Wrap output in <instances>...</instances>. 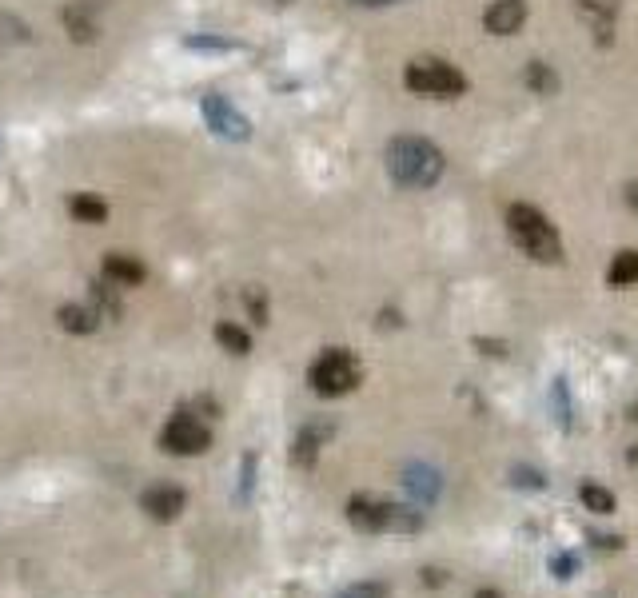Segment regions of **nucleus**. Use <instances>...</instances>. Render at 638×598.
<instances>
[{"mask_svg": "<svg viewBox=\"0 0 638 598\" xmlns=\"http://www.w3.org/2000/svg\"><path fill=\"white\" fill-rule=\"evenodd\" d=\"M387 172L403 188H431L443 176V152L423 136H399L387 148Z\"/></svg>", "mask_w": 638, "mask_h": 598, "instance_id": "nucleus-1", "label": "nucleus"}, {"mask_svg": "<svg viewBox=\"0 0 638 598\" xmlns=\"http://www.w3.org/2000/svg\"><path fill=\"white\" fill-rule=\"evenodd\" d=\"M507 232H511V240L519 244L523 256H531V260H539V264H559V260H563V240H559L555 224H551L539 208H531V204H511V208H507Z\"/></svg>", "mask_w": 638, "mask_h": 598, "instance_id": "nucleus-2", "label": "nucleus"}, {"mask_svg": "<svg viewBox=\"0 0 638 598\" xmlns=\"http://www.w3.org/2000/svg\"><path fill=\"white\" fill-rule=\"evenodd\" d=\"M359 379H363V367H359V359H355L347 347H327L316 363H312V371H308L312 391L323 395V399H339V395L355 391Z\"/></svg>", "mask_w": 638, "mask_h": 598, "instance_id": "nucleus-3", "label": "nucleus"}, {"mask_svg": "<svg viewBox=\"0 0 638 598\" xmlns=\"http://www.w3.org/2000/svg\"><path fill=\"white\" fill-rule=\"evenodd\" d=\"M347 519H351L355 531H367V535H379V531H419L423 527V519L415 511H403V507L371 499V495H355L347 503Z\"/></svg>", "mask_w": 638, "mask_h": 598, "instance_id": "nucleus-4", "label": "nucleus"}, {"mask_svg": "<svg viewBox=\"0 0 638 598\" xmlns=\"http://www.w3.org/2000/svg\"><path fill=\"white\" fill-rule=\"evenodd\" d=\"M403 80L415 96H443V100H451L467 88V76L447 60H415V64H407Z\"/></svg>", "mask_w": 638, "mask_h": 598, "instance_id": "nucleus-5", "label": "nucleus"}, {"mask_svg": "<svg viewBox=\"0 0 638 598\" xmlns=\"http://www.w3.org/2000/svg\"><path fill=\"white\" fill-rule=\"evenodd\" d=\"M208 447H212V427L200 423V419L188 415V411H176V415L164 423V431H160V451H168V455H176V459H196V455H204Z\"/></svg>", "mask_w": 638, "mask_h": 598, "instance_id": "nucleus-6", "label": "nucleus"}, {"mask_svg": "<svg viewBox=\"0 0 638 598\" xmlns=\"http://www.w3.org/2000/svg\"><path fill=\"white\" fill-rule=\"evenodd\" d=\"M140 511L152 523H176L188 511V491L180 483H152L140 491Z\"/></svg>", "mask_w": 638, "mask_h": 598, "instance_id": "nucleus-7", "label": "nucleus"}, {"mask_svg": "<svg viewBox=\"0 0 638 598\" xmlns=\"http://www.w3.org/2000/svg\"><path fill=\"white\" fill-rule=\"evenodd\" d=\"M523 20H527V4L523 0H491L487 12H483L487 32H495V36H515L523 28Z\"/></svg>", "mask_w": 638, "mask_h": 598, "instance_id": "nucleus-8", "label": "nucleus"}, {"mask_svg": "<svg viewBox=\"0 0 638 598\" xmlns=\"http://www.w3.org/2000/svg\"><path fill=\"white\" fill-rule=\"evenodd\" d=\"M144 264L136 256H124V252H112L104 256V280L116 284V288H140L144 284Z\"/></svg>", "mask_w": 638, "mask_h": 598, "instance_id": "nucleus-9", "label": "nucleus"}, {"mask_svg": "<svg viewBox=\"0 0 638 598\" xmlns=\"http://www.w3.org/2000/svg\"><path fill=\"white\" fill-rule=\"evenodd\" d=\"M56 319H60V327L72 331V335H88V331L100 327V311H96V307H84V303H64V307L56 311Z\"/></svg>", "mask_w": 638, "mask_h": 598, "instance_id": "nucleus-10", "label": "nucleus"}, {"mask_svg": "<svg viewBox=\"0 0 638 598\" xmlns=\"http://www.w3.org/2000/svg\"><path fill=\"white\" fill-rule=\"evenodd\" d=\"M216 343H220L228 355H248V351H252V335H248L240 323H232V319H220V323H216Z\"/></svg>", "mask_w": 638, "mask_h": 598, "instance_id": "nucleus-11", "label": "nucleus"}, {"mask_svg": "<svg viewBox=\"0 0 638 598\" xmlns=\"http://www.w3.org/2000/svg\"><path fill=\"white\" fill-rule=\"evenodd\" d=\"M319 443H323V427H308V431H300L296 435V443H292V463L296 467H312L319 455Z\"/></svg>", "mask_w": 638, "mask_h": 598, "instance_id": "nucleus-12", "label": "nucleus"}, {"mask_svg": "<svg viewBox=\"0 0 638 598\" xmlns=\"http://www.w3.org/2000/svg\"><path fill=\"white\" fill-rule=\"evenodd\" d=\"M607 284L611 288H635L638 284V252H619L611 272H607Z\"/></svg>", "mask_w": 638, "mask_h": 598, "instance_id": "nucleus-13", "label": "nucleus"}, {"mask_svg": "<svg viewBox=\"0 0 638 598\" xmlns=\"http://www.w3.org/2000/svg\"><path fill=\"white\" fill-rule=\"evenodd\" d=\"M68 212H72L80 224H104V220H108V204L96 200V196H72V200H68Z\"/></svg>", "mask_w": 638, "mask_h": 598, "instance_id": "nucleus-14", "label": "nucleus"}, {"mask_svg": "<svg viewBox=\"0 0 638 598\" xmlns=\"http://www.w3.org/2000/svg\"><path fill=\"white\" fill-rule=\"evenodd\" d=\"M583 12L591 16V24L603 32V40H607V32H611V24H615V12H619V0H583Z\"/></svg>", "mask_w": 638, "mask_h": 598, "instance_id": "nucleus-15", "label": "nucleus"}, {"mask_svg": "<svg viewBox=\"0 0 638 598\" xmlns=\"http://www.w3.org/2000/svg\"><path fill=\"white\" fill-rule=\"evenodd\" d=\"M583 507L587 511H595V515H611L615 511V495L607 491V487H595V483H583Z\"/></svg>", "mask_w": 638, "mask_h": 598, "instance_id": "nucleus-16", "label": "nucleus"}, {"mask_svg": "<svg viewBox=\"0 0 638 598\" xmlns=\"http://www.w3.org/2000/svg\"><path fill=\"white\" fill-rule=\"evenodd\" d=\"M527 84H531V88H535V92H543V96H551V92H555V84H559V80H555V72H551V68H547V64H543V60H535V64H531V68H527Z\"/></svg>", "mask_w": 638, "mask_h": 598, "instance_id": "nucleus-17", "label": "nucleus"}, {"mask_svg": "<svg viewBox=\"0 0 638 598\" xmlns=\"http://www.w3.org/2000/svg\"><path fill=\"white\" fill-rule=\"evenodd\" d=\"M248 311H252L256 323H268V303L260 299V292H248Z\"/></svg>", "mask_w": 638, "mask_h": 598, "instance_id": "nucleus-18", "label": "nucleus"}, {"mask_svg": "<svg viewBox=\"0 0 638 598\" xmlns=\"http://www.w3.org/2000/svg\"><path fill=\"white\" fill-rule=\"evenodd\" d=\"M555 571H559V579H571V571H575V559L567 555V559H555Z\"/></svg>", "mask_w": 638, "mask_h": 598, "instance_id": "nucleus-19", "label": "nucleus"}, {"mask_svg": "<svg viewBox=\"0 0 638 598\" xmlns=\"http://www.w3.org/2000/svg\"><path fill=\"white\" fill-rule=\"evenodd\" d=\"M423 583H435V587H439V583H443V571H423Z\"/></svg>", "mask_w": 638, "mask_h": 598, "instance_id": "nucleus-20", "label": "nucleus"}, {"mask_svg": "<svg viewBox=\"0 0 638 598\" xmlns=\"http://www.w3.org/2000/svg\"><path fill=\"white\" fill-rule=\"evenodd\" d=\"M355 4H363V8H379V4H395V0H355Z\"/></svg>", "mask_w": 638, "mask_h": 598, "instance_id": "nucleus-21", "label": "nucleus"}, {"mask_svg": "<svg viewBox=\"0 0 638 598\" xmlns=\"http://www.w3.org/2000/svg\"><path fill=\"white\" fill-rule=\"evenodd\" d=\"M627 200H631V208H635V212H638V184H635V188H631V192H627Z\"/></svg>", "mask_w": 638, "mask_h": 598, "instance_id": "nucleus-22", "label": "nucleus"}, {"mask_svg": "<svg viewBox=\"0 0 638 598\" xmlns=\"http://www.w3.org/2000/svg\"><path fill=\"white\" fill-rule=\"evenodd\" d=\"M475 598H499V591H479Z\"/></svg>", "mask_w": 638, "mask_h": 598, "instance_id": "nucleus-23", "label": "nucleus"}, {"mask_svg": "<svg viewBox=\"0 0 638 598\" xmlns=\"http://www.w3.org/2000/svg\"><path fill=\"white\" fill-rule=\"evenodd\" d=\"M631 463H635V467H638V447H635V451H631Z\"/></svg>", "mask_w": 638, "mask_h": 598, "instance_id": "nucleus-24", "label": "nucleus"}, {"mask_svg": "<svg viewBox=\"0 0 638 598\" xmlns=\"http://www.w3.org/2000/svg\"><path fill=\"white\" fill-rule=\"evenodd\" d=\"M631 419H635V423H638V407H631Z\"/></svg>", "mask_w": 638, "mask_h": 598, "instance_id": "nucleus-25", "label": "nucleus"}, {"mask_svg": "<svg viewBox=\"0 0 638 598\" xmlns=\"http://www.w3.org/2000/svg\"><path fill=\"white\" fill-rule=\"evenodd\" d=\"M343 598H363V595H359V591H351V595H343Z\"/></svg>", "mask_w": 638, "mask_h": 598, "instance_id": "nucleus-26", "label": "nucleus"}]
</instances>
